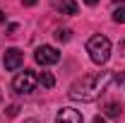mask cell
Returning a JSON list of instances; mask_svg holds the SVG:
<instances>
[{"label": "cell", "mask_w": 125, "mask_h": 123, "mask_svg": "<svg viewBox=\"0 0 125 123\" xmlns=\"http://www.w3.org/2000/svg\"><path fill=\"white\" fill-rule=\"evenodd\" d=\"M120 80H123V75H115V73H92V75H84L82 80L72 82L67 94L75 101H94Z\"/></svg>", "instance_id": "obj_1"}, {"label": "cell", "mask_w": 125, "mask_h": 123, "mask_svg": "<svg viewBox=\"0 0 125 123\" xmlns=\"http://www.w3.org/2000/svg\"><path fill=\"white\" fill-rule=\"evenodd\" d=\"M87 51H89V58L96 65H104L111 58V41L104 34H94L92 39L87 41Z\"/></svg>", "instance_id": "obj_2"}, {"label": "cell", "mask_w": 125, "mask_h": 123, "mask_svg": "<svg viewBox=\"0 0 125 123\" xmlns=\"http://www.w3.org/2000/svg\"><path fill=\"white\" fill-rule=\"evenodd\" d=\"M36 82H39V77L34 75L31 70H24V73H19V75L12 80V87H15V92L19 94H29L36 89Z\"/></svg>", "instance_id": "obj_3"}, {"label": "cell", "mask_w": 125, "mask_h": 123, "mask_svg": "<svg viewBox=\"0 0 125 123\" xmlns=\"http://www.w3.org/2000/svg\"><path fill=\"white\" fill-rule=\"evenodd\" d=\"M34 61L39 63V65H43V68L55 65V63L60 61V51H58L55 46H39L36 53H34Z\"/></svg>", "instance_id": "obj_4"}, {"label": "cell", "mask_w": 125, "mask_h": 123, "mask_svg": "<svg viewBox=\"0 0 125 123\" xmlns=\"http://www.w3.org/2000/svg\"><path fill=\"white\" fill-rule=\"evenodd\" d=\"M22 63H24V53H22L19 48H7V51H5V56H2L5 70H19Z\"/></svg>", "instance_id": "obj_5"}, {"label": "cell", "mask_w": 125, "mask_h": 123, "mask_svg": "<svg viewBox=\"0 0 125 123\" xmlns=\"http://www.w3.org/2000/svg\"><path fill=\"white\" fill-rule=\"evenodd\" d=\"M55 123H84V118L77 109H60L55 116Z\"/></svg>", "instance_id": "obj_6"}, {"label": "cell", "mask_w": 125, "mask_h": 123, "mask_svg": "<svg viewBox=\"0 0 125 123\" xmlns=\"http://www.w3.org/2000/svg\"><path fill=\"white\" fill-rule=\"evenodd\" d=\"M58 10H60L62 15H67V17H72V15H77V2H75V0H65V2H60V7H58Z\"/></svg>", "instance_id": "obj_7"}, {"label": "cell", "mask_w": 125, "mask_h": 123, "mask_svg": "<svg viewBox=\"0 0 125 123\" xmlns=\"http://www.w3.org/2000/svg\"><path fill=\"white\" fill-rule=\"evenodd\" d=\"M39 82H41L46 89H51V87L55 85V77H53V73H46V70H43V73L39 75Z\"/></svg>", "instance_id": "obj_8"}, {"label": "cell", "mask_w": 125, "mask_h": 123, "mask_svg": "<svg viewBox=\"0 0 125 123\" xmlns=\"http://www.w3.org/2000/svg\"><path fill=\"white\" fill-rule=\"evenodd\" d=\"M104 111H106V116H108V118H115V116H120V111H123V109H120V104L111 101V104H106Z\"/></svg>", "instance_id": "obj_9"}, {"label": "cell", "mask_w": 125, "mask_h": 123, "mask_svg": "<svg viewBox=\"0 0 125 123\" xmlns=\"http://www.w3.org/2000/svg\"><path fill=\"white\" fill-rule=\"evenodd\" d=\"M53 36H55L58 41H62V44H65V41H70V39H72V31H70V29H55V34H53Z\"/></svg>", "instance_id": "obj_10"}, {"label": "cell", "mask_w": 125, "mask_h": 123, "mask_svg": "<svg viewBox=\"0 0 125 123\" xmlns=\"http://www.w3.org/2000/svg\"><path fill=\"white\" fill-rule=\"evenodd\" d=\"M113 22L125 24V7H115V10H113Z\"/></svg>", "instance_id": "obj_11"}, {"label": "cell", "mask_w": 125, "mask_h": 123, "mask_svg": "<svg viewBox=\"0 0 125 123\" xmlns=\"http://www.w3.org/2000/svg\"><path fill=\"white\" fill-rule=\"evenodd\" d=\"M17 111H19V106H15V104H12V106L7 109V116H10V118H15V116H17Z\"/></svg>", "instance_id": "obj_12"}, {"label": "cell", "mask_w": 125, "mask_h": 123, "mask_svg": "<svg viewBox=\"0 0 125 123\" xmlns=\"http://www.w3.org/2000/svg\"><path fill=\"white\" fill-rule=\"evenodd\" d=\"M36 2H39V0H22V5H24V7H34Z\"/></svg>", "instance_id": "obj_13"}, {"label": "cell", "mask_w": 125, "mask_h": 123, "mask_svg": "<svg viewBox=\"0 0 125 123\" xmlns=\"http://www.w3.org/2000/svg\"><path fill=\"white\" fill-rule=\"evenodd\" d=\"M92 123H106V121H104V118H101V116H96V118H94Z\"/></svg>", "instance_id": "obj_14"}, {"label": "cell", "mask_w": 125, "mask_h": 123, "mask_svg": "<svg viewBox=\"0 0 125 123\" xmlns=\"http://www.w3.org/2000/svg\"><path fill=\"white\" fill-rule=\"evenodd\" d=\"M84 2H87V5H92V7H94V5H96L99 0H84Z\"/></svg>", "instance_id": "obj_15"}, {"label": "cell", "mask_w": 125, "mask_h": 123, "mask_svg": "<svg viewBox=\"0 0 125 123\" xmlns=\"http://www.w3.org/2000/svg\"><path fill=\"white\" fill-rule=\"evenodd\" d=\"M2 22H5V12L0 10V24H2Z\"/></svg>", "instance_id": "obj_16"}, {"label": "cell", "mask_w": 125, "mask_h": 123, "mask_svg": "<svg viewBox=\"0 0 125 123\" xmlns=\"http://www.w3.org/2000/svg\"><path fill=\"white\" fill-rule=\"evenodd\" d=\"M120 48H123V51H125V41H120Z\"/></svg>", "instance_id": "obj_17"}, {"label": "cell", "mask_w": 125, "mask_h": 123, "mask_svg": "<svg viewBox=\"0 0 125 123\" xmlns=\"http://www.w3.org/2000/svg\"><path fill=\"white\" fill-rule=\"evenodd\" d=\"M0 101H2V92H0Z\"/></svg>", "instance_id": "obj_18"}]
</instances>
